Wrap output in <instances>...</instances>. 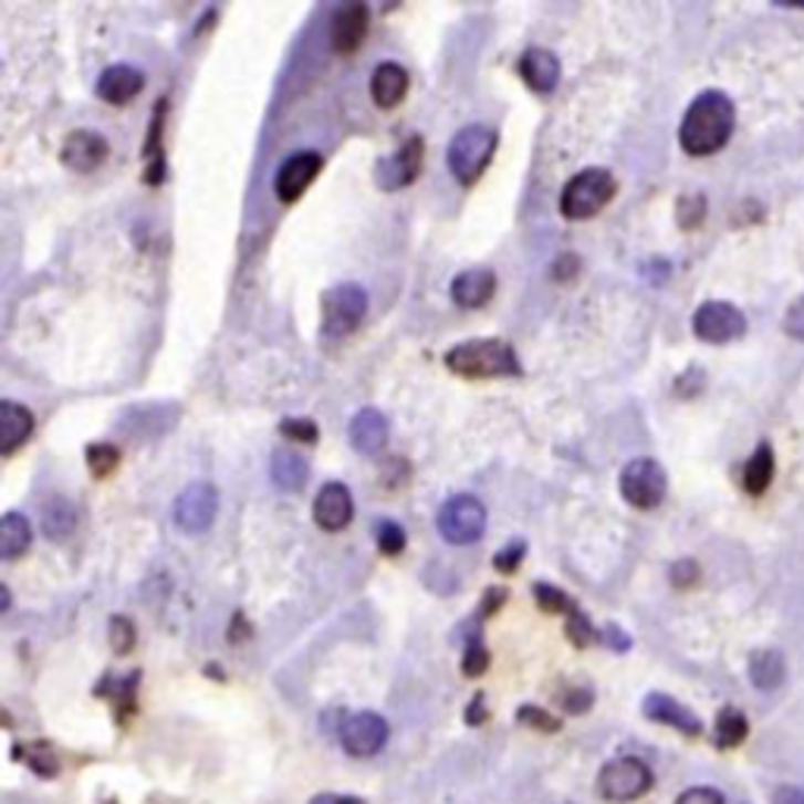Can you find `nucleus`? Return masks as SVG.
<instances>
[{"instance_id": "1", "label": "nucleus", "mask_w": 804, "mask_h": 804, "mask_svg": "<svg viewBox=\"0 0 804 804\" xmlns=\"http://www.w3.org/2000/svg\"><path fill=\"white\" fill-rule=\"evenodd\" d=\"M732 129H735V104L723 92H704L688 104L679 126V145L691 157H707L727 145Z\"/></svg>"}, {"instance_id": "2", "label": "nucleus", "mask_w": 804, "mask_h": 804, "mask_svg": "<svg viewBox=\"0 0 804 804\" xmlns=\"http://www.w3.org/2000/svg\"><path fill=\"white\" fill-rule=\"evenodd\" d=\"M443 365L459 377H519L522 365L519 355L507 340L497 336H481V340H466L459 346H452L450 353L443 355Z\"/></svg>"}, {"instance_id": "3", "label": "nucleus", "mask_w": 804, "mask_h": 804, "mask_svg": "<svg viewBox=\"0 0 804 804\" xmlns=\"http://www.w3.org/2000/svg\"><path fill=\"white\" fill-rule=\"evenodd\" d=\"M493 152H497V129L493 126H484V123L462 126L447 148V167H450L452 179L459 186H474L478 179L484 177L488 164L493 160Z\"/></svg>"}, {"instance_id": "4", "label": "nucleus", "mask_w": 804, "mask_h": 804, "mask_svg": "<svg viewBox=\"0 0 804 804\" xmlns=\"http://www.w3.org/2000/svg\"><path fill=\"white\" fill-rule=\"evenodd\" d=\"M616 196V179L604 167H588L566 182L560 196V215L566 220H588L601 215Z\"/></svg>"}, {"instance_id": "5", "label": "nucleus", "mask_w": 804, "mask_h": 804, "mask_svg": "<svg viewBox=\"0 0 804 804\" xmlns=\"http://www.w3.org/2000/svg\"><path fill=\"white\" fill-rule=\"evenodd\" d=\"M484 529H488V510L471 493H456L437 512V531L452 547H469L474 541H481Z\"/></svg>"}, {"instance_id": "6", "label": "nucleus", "mask_w": 804, "mask_h": 804, "mask_svg": "<svg viewBox=\"0 0 804 804\" xmlns=\"http://www.w3.org/2000/svg\"><path fill=\"white\" fill-rule=\"evenodd\" d=\"M368 314V293L362 283H336L334 290L324 293V305H321V327L324 336L340 340L349 336L365 321Z\"/></svg>"}, {"instance_id": "7", "label": "nucleus", "mask_w": 804, "mask_h": 804, "mask_svg": "<svg viewBox=\"0 0 804 804\" xmlns=\"http://www.w3.org/2000/svg\"><path fill=\"white\" fill-rule=\"evenodd\" d=\"M619 493L635 510H654L667 497V471L657 459H631L619 474Z\"/></svg>"}, {"instance_id": "8", "label": "nucleus", "mask_w": 804, "mask_h": 804, "mask_svg": "<svg viewBox=\"0 0 804 804\" xmlns=\"http://www.w3.org/2000/svg\"><path fill=\"white\" fill-rule=\"evenodd\" d=\"M654 785V776L645 761L638 758H616L609 761L604 770H601V780H597V789L601 795L613 804H626L641 798Z\"/></svg>"}, {"instance_id": "9", "label": "nucleus", "mask_w": 804, "mask_h": 804, "mask_svg": "<svg viewBox=\"0 0 804 804\" xmlns=\"http://www.w3.org/2000/svg\"><path fill=\"white\" fill-rule=\"evenodd\" d=\"M217 510H220V497H217L215 484L196 481V484H189L177 497V503H174V522L186 534H201V531H208L215 525Z\"/></svg>"}, {"instance_id": "10", "label": "nucleus", "mask_w": 804, "mask_h": 804, "mask_svg": "<svg viewBox=\"0 0 804 804\" xmlns=\"http://www.w3.org/2000/svg\"><path fill=\"white\" fill-rule=\"evenodd\" d=\"M691 327H695L698 340L723 346V343H732V340L745 334V314L729 302H704L691 317Z\"/></svg>"}, {"instance_id": "11", "label": "nucleus", "mask_w": 804, "mask_h": 804, "mask_svg": "<svg viewBox=\"0 0 804 804\" xmlns=\"http://www.w3.org/2000/svg\"><path fill=\"white\" fill-rule=\"evenodd\" d=\"M421 160H425V142L413 136L406 145H399L390 157L377 160L374 179H377V186L384 192H396V189L415 182V177L421 174Z\"/></svg>"}, {"instance_id": "12", "label": "nucleus", "mask_w": 804, "mask_h": 804, "mask_svg": "<svg viewBox=\"0 0 804 804\" xmlns=\"http://www.w3.org/2000/svg\"><path fill=\"white\" fill-rule=\"evenodd\" d=\"M387 735H390V727L384 717L377 713H355V717H346L340 723V742L343 748L353 754V758H372L377 754L380 748L387 745Z\"/></svg>"}, {"instance_id": "13", "label": "nucleus", "mask_w": 804, "mask_h": 804, "mask_svg": "<svg viewBox=\"0 0 804 804\" xmlns=\"http://www.w3.org/2000/svg\"><path fill=\"white\" fill-rule=\"evenodd\" d=\"M321 167H324V157L317 152H295L293 157H286L274 177L276 198L283 205H293L295 198L312 186L314 177L321 174Z\"/></svg>"}, {"instance_id": "14", "label": "nucleus", "mask_w": 804, "mask_h": 804, "mask_svg": "<svg viewBox=\"0 0 804 804\" xmlns=\"http://www.w3.org/2000/svg\"><path fill=\"white\" fill-rule=\"evenodd\" d=\"M107 138L92 133V129H76L63 138L60 145V160L66 170H76V174H92L98 170L101 164L107 160Z\"/></svg>"}, {"instance_id": "15", "label": "nucleus", "mask_w": 804, "mask_h": 804, "mask_svg": "<svg viewBox=\"0 0 804 804\" xmlns=\"http://www.w3.org/2000/svg\"><path fill=\"white\" fill-rule=\"evenodd\" d=\"M312 515H314V522H317V529H324V531L346 529L355 515V503H353V493H349V488H346V484H340V481L324 484V488L317 491V497H314Z\"/></svg>"}, {"instance_id": "16", "label": "nucleus", "mask_w": 804, "mask_h": 804, "mask_svg": "<svg viewBox=\"0 0 804 804\" xmlns=\"http://www.w3.org/2000/svg\"><path fill=\"white\" fill-rule=\"evenodd\" d=\"M145 88V73L138 66H129V63H114L107 66L104 73L98 76V85H95V95L107 104H129L136 98L138 92Z\"/></svg>"}, {"instance_id": "17", "label": "nucleus", "mask_w": 804, "mask_h": 804, "mask_svg": "<svg viewBox=\"0 0 804 804\" xmlns=\"http://www.w3.org/2000/svg\"><path fill=\"white\" fill-rule=\"evenodd\" d=\"M368 7L365 3H346L336 10L334 22H331V41H334L336 54H355L358 44L368 35Z\"/></svg>"}, {"instance_id": "18", "label": "nucleus", "mask_w": 804, "mask_h": 804, "mask_svg": "<svg viewBox=\"0 0 804 804\" xmlns=\"http://www.w3.org/2000/svg\"><path fill=\"white\" fill-rule=\"evenodd\" d=\"M560 73H563L560 60L556 54H550L547 48H529L519 58V76L525 79V85L537 95H550L560 85Z\"/></svg>"}, {"instance_id": "19", "label": "nucleus", "mask_w": 804, "mask_h": 804, "mask_svg": "<svg viewBox=\"0 0 804 804\" xmlns=\"http://www.w3.org/2000/svg\"><path fill=\"white\" fill-rule=\"evenodd\" d=\"M349 440H353V447L362 456H377V452L387 450V443H390V425H387V418L384 413H377V409H362V413H355V418L349 421Z\"/></svg>"}, {"instance_id": "20", "label": "nucleus", "mask_w": 804, "mask_h": 804, "mask_svg": "<svg viewBox=\"0 0 804 804\" xmlns=\"http://www.w3.org/2000/svg\"><path fill=\"white\" fill-rule=\"evenodd\" d=\"M645 717L654 720V723H664V727H672L679 729V732H686V735H701V720L688 710L686 704H679L676 698H669L664 691H654L645 698Z\"/></svg>"}, {"instance_id": "21", "label": "nucleus", "mask_w": 804, "mask_h": 804, "mask_svg": "<svg viewBox=\"0 0 804 804\" xmlns=\"http://www.w3.org/2000/svg\"><path fill=\"white\" fill-rule=\"evenodd\" d=\"M368 92H372V101L380 111H393L399 101L406 98V92H409V73L399 63H393V60L377 63L372 73Z\"/></svg>"}, {"instance_id": "22", "label": "nucleus", "mask_w": 804, "mask_h": 804, "mask_svg": "<svg viewBox=\"0 0 804 804\" xmlns=\"http://www.w3.org/2000/svg\"><path fill=\"white\" fill-rule=\"evenodd\" d=\"M497 293V274L488 271V268H471V271H462V274L452 280L450 295L456 305L462 309H481L491 302V295Z\"/></svg>"}, {"instance_id": "23", "label": "nucleus", "mask_w": 804, "mask_h": 804, "mask_svg": "<svg viewBox=\"0 0 804 804\" xmlns=\"http://www.w3.org/2000/svg\"><path fill=\"white\" fill-rule=\"evenodd\" d=\"M32 431H35L32 413L25 406H20V403H13V399H3L0 403V452L13 456L32 437Z\"/></svg>"}, {"instance_id": "24", "label": "nucleus", "mask_w": 804, "mask_h": 804, "mask_svg": "<svg viewBox=\"0 0 804 804\" xmlns=\"http://www.w3.org/2000/svg\"><path fill=\"white\" fill-rule=\"evenodd\" d=\"M309 459L295 450H276L271 456V478L280 491L299 493L309 484Z\"/></svg>"}, {"instance_id": "25", "label": "nucleus", "mask_w": 804, "mask_h": 804, "mask_svg": "<svg viewBox=\"0 0 804 804\" xmlns=\"http://www.w3.org/2000/svg\"><path fill=\"white\" fill-rule=\"evenodd\" d=\"M32 544V525L20 512H7L0 519V556L3 560H17Z\"/></svg>"}, {"instance_id": "26", "label": "nucleus", "mask_w": 804, "mask_h": 804, "mask_svg": "<svg viewBox=\"0 0 804 804\" xmlns=\"http://www.w3.org/2000/svg\"><path fill=\"white\" fill-rule=\"evenodd\" d=\"M751 682L754 688H761V691H773V688L783 686L785 679V660L780 650H758L754 657H751Z\"/></svg>"}, {"instance_id": "27", "label": "nucleus", "mask_w": 804, "mask_h": 804, "mask_svg": "<svg viewBox=\"0 0 804 804\" xmlns=\"http://www.w3.org/2000/svg\"><path fill=\"white\" fill-rule=\"evenodd\" d=\"M164 114H167V98L157 101L155 119L148 123V145H145V182H160L164 179V148H160V138H164Z\"/></svg>"}, {"instance_id": "28", "label": "nucleus", "mask_w": 804, "mask_h": 804, "mask_svg": "<svg viewBox=\"0 0 804 804\" xmlns=\"http://www.w3.org/2000/svg\"><path fill=\"white\" fill-rule=\"evenodd\" d=\"M41 529H44L48 537H54V541H63L70 531L76 529V510L70 507V500H63V497L48 500L41 507Z\"/></svg>"}, {"instance_id": "29", "label": "nucleus", "mask_w": 804, "mask_h": 804, "mask_svg": "<svg viewBox=\"0 0 804 804\" xmlns=\"http://www.w3.org/2000/svg\"><path fill=\"white\" fill-rule=\"evenodd\" d=\"M770 481H773V450L761 443L754 456L748 459L745 471H742V484L751 497H761L770 488Z\"/></svg>"}, {"instance_id": "30", "label": "nucleus", "mask_w": 804, "mask_h": 804, "mask_svg": "<svg viewBox=\"0 0 804 804\" xmlns=\"http://www.w3.org/2000/svg\"><path fill=\"white\" fill-rule=\"evenodd\" d=\"M748 735V720L735 710V707H727L720 710L717 717V729H713V742L720 748H735L745 742Z\"/></svg>"}, {"instance_id": "31", "label": "nucleus", "mask_w": 804, "mask_h": 804, "mask_svg": "<svg viewBox=\"0 0 804 804\" xmlns=\"http://www.w3.org/2000/svg\"><path fill=\"white\" fill-rule=\"evenodd\" d=\"M22 758H25V764L32 766L39 776H44V780H51V776H58L60 773L58 751L48 745V742H29V745L22 748Z\"/></svg>"}, {"instance_id": "32", "label": "nucleus", "mask_w": 804, "mask_h": 804, "mask_svg": "<svg viewBox=\"0 0 804 804\" xmlns=\"http://www.w3.org/2000/svg\"><path fill=\"white\" fill-rule=\"evenodd\" d=\"M119 450L117 447H111V443H88L85 447V462H88V471L95 474V478H107L111 471H117L119 466Z\"/></svg>"}, {"instance_id": "33", "label": "nucleus", "mask_w": 804, "mask_h": 804, "mask_svg": "<svg viewBox=\"0 0 804 804\" xmlns=\"http://www.w3.org/2000/svg\"><path fill=\"white\" fill-rule=\"evenodd\" d=\"M374 541H377L380 553L396 556V553H403V547H406V531H403L399 522H393V519H380L374 525Z\"/></svg>"}, {"instance_id": "34", "label": "nucleus", "mask_w": 804, "mask_h": 804, "mask_svg": "<svg viewBox=\"0 0 804 804\" xmlns=\"http://www.w3.org/2000/svg\"><path fill=\"white\" fill-rule=\"evenodd\" d=\"M534 601L541 604V609L544 613H575V601H572L570 594L566 591H560V588H553V585H544V582H537L534 585Z\"/></svg>"}, {"instance_id": "35", "label": "nucleus", "mask_w": 804, "mask_h": 804, "mask_svg": "<svg viewBox=\"0 0 804 804\" xmlns=\"http://www.w3.org/2000/svg\"><path fill=\"white\" fill-rule=\"evenodd\" d=\"M515 720L522 723V727L529 729H537V732H560V720L547 713L544 707L537 704H522L515 710Z\"/></svg>"}, {"instance_id": "36", "label": "nucleus", "mask_w": 804, "mask_h": 804, "mask_svg": "<svg viewBox=\"0 0 804 804\" xmlns=\"http://www.w3.org/2000/svg\"><path fill=\"white\" fill-rule=\"evenodd\" d=\"M570 623H566V635H570V641L575 648H588L591 641H597L601 638V631L591 626V619L582 613V609H575L566 616Z\"/></svg>"}, {"instance_id": "37", "label": "nucleus", "mask_w": 804, "mask_h": 804, "mask_svg": "<svg viewBox=\"0 0 804 804\" xmlns=\"http://www.w3.org/2000/svg\"><path fill=\"white\" fill-rule=\"evenodd\" d=\"M280 434L295 440V443H305V447L317 443V425H314L312 418H283L280 421Z\"/></svg>"}, {"instance_id": "38", "label": "nucleus", "mask_w": 804, "mask_h": 804, "mask_svg": "<svg viewBox=\"0 0 804 804\" xmlns=\"http://www.w3.org/2000/svg\"><path fill=\"white\" fill-rule=\"evenodd\" d=\"M111 648L117 650V654H129V650L136 648V626H133V619H126V616H114L111 619Z\"/></svg>"}, {"instance_id": "39", "label": "nucleus", "mask_w": 804, "mask_h": 804, "mask_svg": "<svg viewBox=\"0 0 804 804\" xmlns=\"http://www.w3.org/2000/svg\"><path fill=\"white\" fill-rule=\"evenodd\" d=\"M525 553H529V544H525V541H512L510 547H503L497 556H493V570L503 572V575H512V572L519 570V563L525 560Z\"/></svg>"}, {"instance_id": "40", "label": "nucleus", "mask_w": 804, "mask_h": 804, "mask_svg": "<svg viewBox=\"0 0 804 804\" xmlns=\"http://www.w3.org/2000/svg\"><path fill=\"white\" fill-rule=\"evenodd\" d=\"M491 664V654L488 648L481 645V641H469V648H466V657H462V672L471 676V679H478L484 669Z\"/></svg>"}, {"instance_id": "41", "label": "nucleus", "mask_w": 804, "mask_h": 804, "mask_svg": "<svg viewBox=\"0 0 804 804\" xmlns=\"http://www.w3.org/2000/svg\"><path fill=\"white\" fill-rule=\"evenodd\" d=\"M560 701H563V707H566L570 713H585V710L591 707V701H594V695H591V688L572 686L560 695Z\"/></svg>"}, {"instance_id": "42", "label": "nucleus", "mask_w": 804, "mask_h": 804, "mask_svg": "<svg viewBox=\"0 0 804 804\" xmlns=\"http://www.w3.org/2000/svg\"><path fill=\"white\" fill-rule=\"evenodd\" d=\"M676 804H727V802H723V795H720L717 789L698 785V789H688V792H682Z\"/></svg>"}, {"instance_id": "43", "label": "nucleus", "mask_w": 804, "mask_h": 804, "mask_svg": "<svg viewBox=\"0 0 804 804\" xmlns=\"http://www.w3.org/2000/svg\"><path fill=\"white\" fill-rule=\"evenodd\" d=\"M785 334L795 336V340H802L804 343V299H798L789 312H785V321H783Z\"/></svg>"}, {"instance_id": "44", "label": "nucleus", "mask_w": 804, "mask_h": 804, "mask_svg": "<svg viewBox=\"0 0 804 804\" xmlns=\"http://www.w3.org/2000/svg\"><path fill=\"white\" fill-rule=\"evenodd\" d=\"M601 641H604V645H609L613 650H628V648H631V638H628V635H623V628H619V626L604 628V631H601Z\"/></svg>"}, {"instance_id": "45", "label": "nucleus", "mask_w": 804, "mask_h": 804, "mask_svg": "<svg viewBox=\"0 0 804 804\" xmlns=\"http://www.w3.org/2000/svg\"><path fill=\"white\" fill-rule=\"evenodd\" d=\"M488 720V707H484V695H478L474 701H471V707L466 710V723L469 727H478V723H484Z\"/></svg>"}, {"instance_id": "46", "label": "nucleus", "mask_w": 804, "mask_h": 804, "mask_svg": "<svg viewBox=\"0 0 804 804\" xmlns=\"http://www.w3.org/2000/svg\"><path fill=\"white\" fill-rule=\"evenodd\" d=\"M507 601V591L503 588H491L488 591V597H484V609H481V616H491L500 609V604Z\"/></svg>"}, {"instance_id": "47", "label": "nucleus", "mask_w": 804, "mask_h": 804, "mask_svg": "<svg viewBox=\"0 0 804 804\" xmlns=\"http://www.w3.org/2000/svg\"><path fill=\"white\" fill-rule=\"evenodd\" d=\"M312 804H365V802L349 798V795H314Z\"/></svg>"}, {"instance_id": "48", "label": "nucleus", "mask_w": 804, "mask_h": 804, "mask_svg": "<svg viewBox=\"0 0 804 804\" xmlns=\"http://www.w3.org/2000/svg\"><path fill=\"white\" fill-rule=\"evenodd\" d=\"M802 804H804V802H802Z\"/></svg>"}]
</instances>
